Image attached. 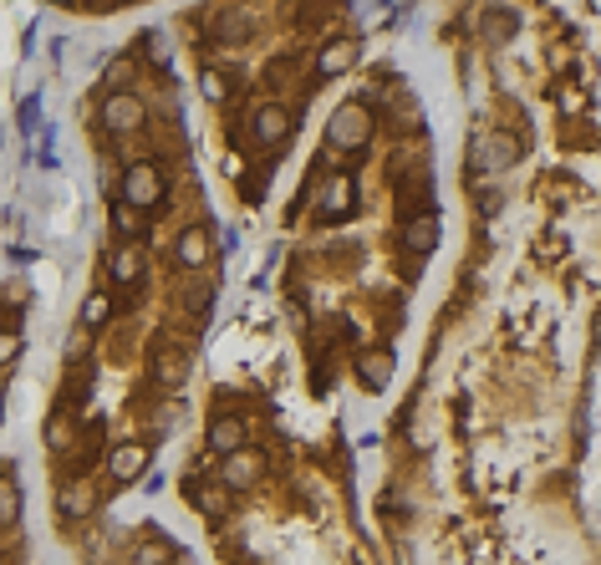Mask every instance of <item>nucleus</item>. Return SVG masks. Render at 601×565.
<instances>
[{
	"instance_id": "nucleus-1",
	"label": "nucleus",
	"mask_w": 601,
	"mask_h": 565,
	"mask_svg": "<svg viewBox=\"0 0 601 565\" xmlns=\"http://www.w3.org/2000/svg\"><path fill=\"white\" fill-rule=\"evenodd\" d=\"M118 199H123V204H133L138 214H143V209H158L163 199H169L163 168H158V163H148V158L128 163V168H123V184H118Z\"/></svg>"
},
{
	"instance_id": "nucleus-2",
	"label": "nucleus",
	"mask_w": 601,
	"mask_h": 565,
	"mask_svg": "<svg viewBox=\"0 0 601 565\" xmlns=\"http://www.w3.org/2000/svg\"><path fill=\"white\" fill-rule=\"evenodd\" d=\"M326 143L342 153H362L372 143V112L362 102H342L332 118H326Z\"/></svg>"
},
{
	"instance_id": "nucleus-3",
	"label": "nucleus",
	"mask_w": 601,
	"mask_h": 565,
	"mask_svg": "<svg viewBox=\"0 0 601 565\" xmlns=\"http://www.w3.org/2000/svg\"><path fill=\"white\" fill-rule=\"evenodd\" d=\"M515 163H520V143L515 138H505L500 128L474 133V143H469V168H474V174H505V168H515Z\"/></svg>"
},
{
	"instance_id": "nucleus-4",
	"label": "nucleus",
	"mask_w": 601,
	"mask_h": 565,
	"mask_svg": "<svg viewBox=\"0 0 601 565\" xmlns=\"http://www.w3.org/2000/svg\"><path fill=\"white\" fill-rule=\"evenodd\" d=\"M97 118H102V128L113 133V138H128V133L143 128L148 112H143V97H138V92H107V102H102Z\"/></svg>"
},
{
	"instance_id": "nucleus-5",
	"label": "nucleus",
	"mask_w": 601,
	"mask_h": 565,
	"mask_svg": "<svg viewBox=\"0 0 601 565\" xmlns=\"http://www.w3.org/2000/svg\"><path fill=\"white\" fill-rule=\"evenodd\" d=\"M352 62H357V36L352 31H332V36L321 41V51H316V82L342 77Z\"/></svg>"
},
{
	"instance_id": "nucleus-6",
	"label": "nucleus",
	"mask_w": 601,
	"mask_h": 565,
	"mask_svg": "<svg viewBox=\"0 0 601 565\" xmlns=\"http://www.w3.org/2000/svg\"><path fill=\"white\" fill-rule=\"evenodd\" d=\"M250 138H255L260 148H281V143L291 138V107L260 102V107L250 112Z\"/></svg>"
},
{
	"instance_id": "nucleus-7",
	"label": "nucleus",
	"mask_w": 601,
	"mask_h": 565,
	"mask_svg": "<svg viewBox=\"0 0 601 565\" xmlns=\"http://www.w3.org/2000/svg\"><path fill=\"white\" fill-rule=\"evenodd\" d=\"M148 459H153V448L128 438V443H118L113 454H107V479H113V484H138L148 474Z\"/></svg>"
},
{
	"instance_id": "nucleus-8",
	"label": "nucleus",
	"mask_w": 601,
	"mask_h": 565,
	"mask_svg": "<svg viewBox=\"0 0 601 565\" xmlns=\"http://www.w3.org/2000/svg\"><path fill=\"white\" fill-rule=\"evenodd\" d=\"M250 443V423L240 418V413H214L209 418V448H214V454H240V448Z\"/></svg>"
},
{
	"instance_id": "nucleus-9",
	"label": "nucleus",
	"mask_w": 601,
	"mask_h": 565,
	"mask_svg": "<svg viewBox=\"0 0 601 565\" xmlns=\"http://www.w3.org/2000/svg\"><path fill=\"white\" fill-rule=\"evenodd\" d=\"M214 260V235L204 230V224H189V230L174 240V265H184V270H204Z\"/></svg>"
},
{
	"instance_id": "nucleus-10",
	"label": "nucleus",
	"mask_w": 601,
	"mask_h": 565,
	"mask_svg": "<svg viewBox=\"0 0 601 565\" xmlns=\"http://www.w3.org/2000/svg\"><path fill=\"white\" fill-rule=\"evenodd\" d=\"M92 510H97V484L67 479V484L57 489V515H62V520H87Z\"/></svg>"
},
{
	"instance_id": "nucleus-11",
	"label": "nucleus",
	"mask_w": 601,
	"mask_h": 565,
	"mask_svg": "<svg viewBox=\"0 0 601 565\" xmlns=\"http://www.w3.org/2000/svg\"><path fill=\"white\" fill-rule=\"evenodd\" d=\"M316 199H321V204H316V219H321V224H337L342 214H352V204H357V184H352V179H332Z\"/></svg>"
},
{
	"instance_id": "nucleus-12",
	"label": "nucleus",
	"mask_w": 601,
	"mask_h": 565,
	"mask_svg": "<svg viewBox=\"0 0 601 565\" xmlns=\"http://www.w3.org/2000/svg\"><path fill=\"white\" fill-rule=\"evenodd\" d=\"M260 474H265V459L250 454V448H240V454L220 459V484H225V489H250Z\"/></svg>"
},
{
	"instance_id": "nucleus-13",
	"label": "nucleus",
	"mask_w": 601,
	"mask_h": 565,
	"mask_svg": "<svg viewBox=\"0 0 601 565\" xmlns=\"http://www.w3.org/2000/svg\"><path fill=\"white\" fill-rule=\"evenodd\" d=\"M107 275H113V286H138L143 280V250L138 245H113V255H107Z\"/></svg>"
},
{
	"instance_id": "nucleus-14",
	"label": "nucleus",
	"mask_w": 601,
	"mask_h": 565,
	"mask_svg": "<svg viewBox=\"0 0 601 565\" xmlns=\"http://www.w3.org/2000/svg\"><path fill=\"white\" fill-rule=\"evenodd\" d=\"M403 250L408 255H433V250H439V219H433V214L408 219L403 224Z\"/></svg>"
},
{
	"instance_id": "nucleus-15",
	"label": "nucleus",
	"mask_w": 601,
	"mask_h": 565,
	"mask_svg": "<svg viewBox=\"0 0 601 565\" xmlns=\"http://www.w3.org/2000/svg\"><path fill=\"white\" fill-rule=\"evenodd\" d=\"M357 382L367 392H382V387L393 382V352H362L357 357Z\"/></svg>"
},
{
	"instance_id": "nucleus-16",
	"label": "nucleus",
	"mask_w": 601,
	"mask_h": 565,
	"mask_svg": "<svg viewBox=\"0 0 601 565\" xmlns=\"http://www.w3.org/2000/svg\"><path fill=\"white\" fill-rule=\"evenodd\" d=\"M184 377H189V352L163 347V352L153 357V382H158V387H184Z\"/></svg>"
},
{
	"instance_id": "nucleus-17",
	"label": "nucleus",
	"mask_w": 601,
	"mask_h": 565,
	"mask_svg": "<svg viewBox=\"0 0 601 565\" xmlns=\"http://www.w3.org/2000/svg\"><path fill=\"white\" fill-rule=\"evenodd\" d=\"M515 26H520V11H515V6H510V11H505V6H489V11H484V36H489V41H510Z\"/></svg>"
},
{
	"instance_id": "nucleus-18",
	"label": "nucleus",
	"mask_w": 601,
	"mask_h": 565,
	"mask_svg": "<svg viewBox=\"0 0 601 565\" xmlns=\"http://www.w3.org/2000/svg\"><path fill=\"white\" fill-rule=\"evenodd\" d=\"M199 92H204L209 107H225V102H230V72H220V67L199 72Z\"/></svg>"
},
{
	"instance_id": "nucleus-19",
	"label": "nucleus",
	"mask_w": 601,
	"mask_h": 565,
	"mask_svg": "<svg viewBox=\"0 0 601 565\" xmlns=\"http://www.w3.org/2000/svg\"><path fill=\"white\" fill-rule=\"evenodd\" d=\"M107 219H113V235H118L123 245L138 235V224H143V214H138L133 204H123V199H113V214H107Z\"/></svg>"
},
{
	"instance_id": "nucleus-20",
	"label": "nucleus",
	"mask_w": 601,
	"mask_h": 565,
	"mask_svg": "<svg viewBox=\"0 0 601 565\" xmlns=\"http://www.w3.org/2000/svg\"><path fill=\"white\" fill-rule=\"evenodd\" d=\"M16 520H21V489H16V479H6L0 484V525L16 530Z\"/></svg>"
},
{
	"instance_id": "nucleus-21",
	"label": "nucleus",
	"mask_w": 601,
	"mask_h": 565,
	"mask_svg": "<svg viewBox=\"0 0 601 565\" xmlns=\"http://www.w3.org/2000/svg\"><path fill=\"white\" fill-rule=\"evenodd\" d=\"M107 316H113V301H107V296H97V291H92V296L82 301V331H97V326H102Z\"/></svg>"
},
{
	"instance_id": "nucleus-22",
	"label": "nucleus",
	"mask_w": 601,
	"mask_h": 565,
	"mask_svg": "<svg viewBox=\"0 0 601 565\" xmlns=\"http://www.w3.org/2000/svg\"><path fill=\"white\" fill-rule=\"evenodd\" d=\"M220 31H225V41H250V16L245 11H220Z\"/></svg>"
},
{
	"instance_id": "nucleus-23",
	"label": "nucleus",
	"mask_w": 601,
	"mask_h": 565,
	"mask_svg": "<svg viewBox=\"0 0 601 565\" xmlns=\"http://www.w3.org/2000/svg\"><path fill=\"white\" fill-rule=\"evenodd\" d=\"M209 301H214V286H209V280H194V286H184V306H189L194 316H204Z\"/></svg>"
},
{
	"instance_id": "nucleus-24",
	"label": "nucleus",
	"mask_w": 601,
	"mask_h": 565,
	"mask_svg": "<svg viewBox=\"0 0 601 565\" xmlns=\"http://www.w3.org/2000/svg\"><path fill=\"white\" fill-rule=\"evenodd\" d=\"M133 560H138V565H169V545H163V540H143Z\"/></svg>"
},
{
	"instance_id": "nucleus-25",
	"label": "nucleus",
	"mask_w": 601,
	"mask_h": 565,
	"mask_svg": "<svg viewBox=\"0 0 601 565\" xmlns=\"http://www.w3.org/2000/svg\"><path fill=\"white\" fill-rule=\"evenodd\" d=\"M36 107H41L36 97H26V102H21V128H26V133H36Z\"/></svg>"
},
{
	"instance_id": "nucleus-26",
	"label": "nucleus",
	"mask_w": 601,
	"mask_h": 565,
	"mask_svg": "<svg viewBox=\"0 0 601 565\" xmlns=\"http://www.w3.org/2000/svg\"><path fill=\"white\" fill-rule=\"evenodd\" d=\"M107 82H113V87L128 82V62H113V67H107Z\"/></svg>"
},
{
	"instance_id": "nucleus-27",
	"label": "nucleus",
	"mask_w": 601,
	"mask_h": 565,
	"mask_svg": "<svg viewBox=\"0 0 601 565\" xmlns=\"http://www.w3.org/2000/svg\"><path fill=\"white\" fill-rule=\"evenodd\" d=\"M591 347H596V352H601V311H596V316H591Z\"/></svg>"
}]
</instances>
